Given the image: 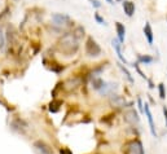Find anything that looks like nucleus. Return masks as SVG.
Masks as SVG:
<instances>
[{
	"label": "nucleus",
	"instance_id": "f257e3e1",
	"mask_svg": "<svg viewBox=\"0 0 167 154\" xmlns=\"http://www.w3.org/2000/svg\"><path fill=\"white\" fill-rule=\"evenodd\" d=\"M78 48H79V44H78V40L74 38L73 34H65L61 40L58 41V51L61 53L66 54V56H73L78 52Z\"/></svg>",
	"mask_w": 167,
	"mask_h": 154
},
{
	"label": "nucleus",
	"instance_id": "f03ea898",
	"mask_svg": "<svg viewBox=\"0 0 167 154\" xmlns=\"http://www.w3.org/2000/svg\"><path fill=\"white\" fill-rule=\"evenodd\" d=\"M85 53L89 57H97L101 54V47L97 44L93 36H88L87 40H85Z\"/></svg>",
	"mask_w": 167,
	"mask_h": 154
},
{
	"label": "nucleus",
	"instance_id": "7ed1b4c3",
	"mask_svg": "<svg viewBox=\"0 0 167 154\" xmlns=\"http://www.w3.org/2000/svg\"><path fill=\"white\" fill-rule=\"evenodd\" d=\"M126 154H145L144 145L141 140L133 139L126 145Z\"/></svg>",
	"mask_w": 167,
	"mask_h": 154
},
{
	"label": "nucleus",
	"instance_id": "20e7f679",
	"mask_svg": "<svg viewBox=\"0 0 167 154\" xmlns=\"http://www.w3.org/2000/svg\"><path fill=\"white\" fill-rule=\"evenodd\" d=\"M52 21H53V25H56L58 27H67L73 25L71 18L64 13H54L52 16Z\"/></svg>",
	"mask_w": 167,
	"mask_h": 154
},
{
	"label": "nucleus",
	"instance_id": "39448f33",
	"mask_svg": "<svg viewBox=\"0 0 167 154\" xmlns=\"http://www.w3.org/2000/svg\"><path fill=\"white\" fill-rule=\"evenodd\" d=\"M123 119L125 122H127L128 124H137L140 122V116H139V113L136 112L135 109H128L127 112H125V115H123Z\"/></svg>",
	"mask_w": 167,
	"mask_h": 154
},
{
	"label": "nucleus",
	"instance_id": "423d86ee",
	"mask_svg": "<svg viewBox=\"0 0 167 154\" xmlns=\"http://www.w3.org/2000/svg\"><path fill=\"white\" fill-rule=\"evenodd\" d=\"M110 104L111 105H114V106H118V108H129V106L133 105V102L127 104L125 97H122L119 95H115V93L110 96Z\"/></svg>",
	"mask_w": 167,
	"mask_h": 154
},
{
	"label": "nucleus",
	"instance_id": "0eeeda50",
	"mask_svg": "<svg viewBox=\"0 0 167 154\" xmlns=\"http://www.w3.org/2000/svg\"><path fill=\"white\" fill-rule=\"evenodd\" d=\"M144 114L146 115L148 118V123H149V128H150V132L154 137H157V131H156V124H154V120H153V115H152V112H150V106L149 104L145 102L144 104Z\"/></svg>",
	"mask_w": 167,
	"mask_h": 154
},
{
	"label": "nucleus",
	"instance_id": "6e6552de",
	"mask_svg": "<svg viewBox=\"0 0 167 154\" xmlns=\"http://www.w3.org/2000/svg\"><path fill=\"white\" fill-rule=\"evenodd\" d=\"M118 89V84L117 83H111V82H105V84L102 85V88L98 91V93L101 96H111L114 95V92Z\"/></svg>",
	"mask_w": 167,
	"mask_h": 154
},
{
	"label": "nucleus",
	"instance_id": "1a4fd4ad",
	"mask_svg": "<svg viewBox=\"0 0 167 154\" xmlns=\"http://www.w3.org/2000/svg\"><path fill=\"white\" fill-rule=\"evenodd\" d=\"M80 84H82V79L79 77H70L69 79L65 81L64 87L66 91H74V89H77Z\"/></svg>",
	"mask_w": 167,
	"mask_h": 154
},
{
	"label": "nucleus",
	"instance_id": "9d476101",
	"mask_svg": "<svg viewBox=\"0 0 167 154\" xmlns=\"http://www.w3.org/2000/svg\"><path fill=\"white\" fill-rule=\"evenodd\" d=\"M111 45H113V48H114V51L117 52V56H118V58H119V62H122L123 65H126L127 64V60L125 58V56L122 54V44L119 43V40L118 39H113L111 40Z\"/></svg>",
	"mask_w": 167,
	"mask_h": 154
},
{
	"label": "nucleus",
	"instance_id": "9b49d317",
	"mask_svg": "<svg viewBox=\"0 0 167 154\" xmlns=\"http://www.w3.org/2000/svg\"><path fill=\"white\" fill-rule=\"evenodd\" d=\"M122 7H123V10L127 17H132L135 14V4L129 0H123L122 2Z\"/></svg>",
	"mask_w": 167,
	"mask_h": 154
},
{
	"label": "nucleus",
	"instance_id": "f8f14e48",
	"mask_svg": "<svg viewBox=\"0 0 167 154\" xmlns=\"http://www.w3.org/2000/svg\"><path fill=\"white\" fill-rule=\"evenodd\" d=\"M115 30H117V35H118V39L121 44L125 43V36H126V27L122 22H115Z\"/></svg>",
	"mask_w": 167,
	"mask_h": 154
},
{
	"label": "nucleus",
	"instance_id": "ddd939ff",
	"mask_svg": "<svg viewBox=\"0 0 167 154\" xmlns=\"http://www.w3.org/2000/svg\"><path fill=\"white\" fill-rule=\"evenodd\" d=\"M34 148L39 154H52L51 148H49L47 144L43 143V141H36V143L34 144Z\"/></svg>",
	"mask_w": 167,
	"mask_h": 154
},
{
	"label": "nucleus",
	"instance_id": "4468645a",
	"mask_svg": "<svg viewBox=\"0 0 167 154\" xmlns=\"http://www.w3.org/2000/svg\"><path fill=\"white\" fill-rule=\"evenodd\" d=\"M143 31H144V35H145L148 43H149V44L152 45L153 41H154V34H153V29H152V26H150L149 22H145V26H144V29H143Z\"/></svg>",
	"mask_w": 167,
	"mask_h": 154
},
{
	"label": "nucleus",
	"instance_id": "2eb2a0df",
	"mask_svg": "<svg viewBox=\"0 0 167 154\" xmlns=\"http://www.w3.org/2000/svg\"><path fill=\"white\" fill-rule=\"evenodd\" d=\"M91 84H92V88L98 92V91L102 88V85L105 84V81H102L100 77H96V78H92L91 79Z\"/></svg>",
	"mask_w": 167,
	"mask_h": 154
},
{
	"label": "nucleus",
	"instance_id": "dca6fc26",
	"mask_svg": "<svg viewBox=\"0 0 167 154\" xmlns=\"http://www.w3.org/2000/svg\"><path fill=\"white\" fill-rule=\"evenodd\" d=\"M154 61V58L149 54H137V64H144V65H149Z\"/></svg>",
	"mask_w": 167,
	"mask_h": 154
},
{
	"label": "nucleus",
	"instance_id": "f3484780",
	"mask_svg": "<svg viewBox=\"0 0 167 154\" xmlns=\"http://www.w3.org/2000/svg\"><path fill=\"white\" fill-rule=\"evenodd\" d=\"M117 65H118V67H119V69L122 70V73H123V74H125V75H126V78H127V81H128L129 83H135V79L132 78V75H131V73H129V70L127 69V67H126L125 65H123L122 62H118V64H117Z\"/></svg>",
	"mask_w": 167,
	"mask_h": 154
},
{
	"label": "nucleus",
	"instance_id": "a211bd4d",
	"mask_svg": "<svg viewBox=\"0 0 167 154\" xmlns=\"http://www.w3.org/2000/svg\"><path fill=\"white\" fill-rule=\"evenodd\" d=\"M60 105H62V101L61 100H53L49 104V112L51 113H57L60 110Z\"/></svg>",
	"mask_w": 167,
	"mask_h": 154
},
{
	"label": "nucleus",
	"instance_id": "6ab92c4d",
	"mask_svg": "<svg viewBox=\"0 0 167 154\" xmlns=\"http://www.w3.org/2000/svg\"><path fill=\"white\" fill-rule=\"evenodd\" d=\"M73 35H74V38H75L77 40L80 39L82 36H84V27H83V26H78L75 30H74Z\"/></svg>",
	"mask_w": 167,
	"mask_h": 154
},
{
	"label": "nucleus",
	"instance_id": "aec40b11",
	"mask_svg": "<svg viewBox=\"0 0 167 154\" xmlns=\"http://www.w3.org/2000/svg\"><path fill=\"white\" fill-rule=\"evenodd\" d=\"M158 93H159V98L165 100V98H166V87H165L163 83L158 84Z\"/></svg>",
	"mask_w": 167,
	"mask_h": 154
},
{
	"label": "nucleus",
	"instance_id": "412c9836",
	"mask_svg": "<svg viewBox=\"0 0 167 154\" xmlns=\"http://www.w3.org/2000/svg\"><path fill=\"white\" fill-rule=\"evenodd\" d=\"M132 66L135 67V70H136V71H137V73H139V75H140L141 78H144V79H148V78H146V75H145V74H144L143 71H141V69H140V67H139V64H137V62H135V64H132Z\"/></svg>",
	"mask_w": 167,
	"mask_h": 154
},
{
	"label": "nucleus",
	"instance_id": "4be33fe9",
	"mask_svg": "<svg viewBox=\"0 0 167 154\" xmlns=\"http://www.w3.org/2000/svg\"><path fill=\"white\" fill-rule=\"evenodd\" d=\"M95 20H96V22L97 23H100V25H105V26H106V22H105V20L104 18L100 16V13H95Z\"/></svg>",
	"mask_w": 167,
	"mask_h": 154
},
{
	"label": "nucleus",
	"instance_id": "5701e85b",
	"mask_svg": "<svg viewBox=\"0 0 167 154\" xmlns=\"http://www.w3.org/2000/svg\"><path fill=\"white\" fill-rule=\"evenodd\" d=\"M89 3L92 4V7H93V8H96V9L101 8V5H102L100 0H89Z\"/></svg>",
	"mask_w": 167,
	"mask_h": 154
},
{
	"label": "nucleus",
	"instance_id": "b1692460",
	"mask_svg": "<svg viewBox=\"0 0 167 154\" xmlns=\"http://www.w3.org/2000/svg\"><path fill=\"white\" fill-rule=\"evenodd\" d=\"M137 106H139L140 113H144V104H143V101H141V98H140V97L137 98Z\"/></svg>",
	"mask_w": 167,
	"mask_h": 154
},
{
	"label": "nucleus",
	"instance_id": "393cba45",
	"mask_svg": "<svg viewBox=\"0 0 167 154\" xmlns=\"http://www.w3.org/2000/svg\"><path fill=\"white\" fill-rule=\"evenodd\" d=\"M4 43H5V39H4V34H3V31L0 30V49H2L3 47H4Z\"/></svg>",
	"mask_w": 167,
	"mask_h": 154
},
{
	"label": "nucleus",
	"instance_id": "a878e982",
	"mask_svg": "<svg viewBox=\"0 0 167 154\" xmlns=\"http://www.w3.org/2000/svg\"><path fill=\"white\" fill-rule=\"evenodd\" d=\"M163 115H165V120H166V126H167V108L163 106Z\"/></svg>",
	"mask_w": 167,
	"mask_h": 154
},
{
	"label": "nucleus",
	"instance_id": "bb28decb",
	"mask_svg": "<svg viewBox=\"0 0 167 154\" xmlns=\"http://www.w3.org/2000/svg\"><path fill=\"white\" fill-rule=\"evenodd\" d=\"M148 83H149V88L153 89V88H154V84H153V82H152V79H148Z\"/></svg>",
	"mask_w": 167,
	"mask_h": 154
},
{
	"label": "nucleus",
	"instance_id": "cd10ccee",
	"mask_svg": "<svg viewBox=\"0 0 167 154\" xmlns=\"http://www.w3.org/2000/svg\"><path fill=\"white\" fill-rule=\"evenodd\" d=\"M106 2H108L109 4H111V5H113V4H114V0H106Z\"/></svg>",
	"mask_w": 167,
	"mask_h": 154
},
{
	"label": "nucleus",
	"instance_id": "c85d7f7f",
	"mask_svg": "<svg viewBox=\"0 0 167 154\" xmlns=\"http://www.w3.org/2000/svg\"><path fill=\"white\" fill-rule=\"evenodd\" d=\"M115 2H118V3H121V2H123V0H115Z\"/></svg>",
	"mask_w": 167,
	"mask_h": 154
},
{
	"label": "nucleus",
	"instance_id": "c756f323",
	"mask_svg": "<svg viewBox=\"0 0 167 154\" xmlns=\"http://www.w3.org/2000/svg\"><path fill=\"white\" fill-rule=\"evenodd\" d=\"M166 21H167V16H166Z\"/></svg>",
	"mask_w": 167,
	"mask_h": 154
}]
</instances>
